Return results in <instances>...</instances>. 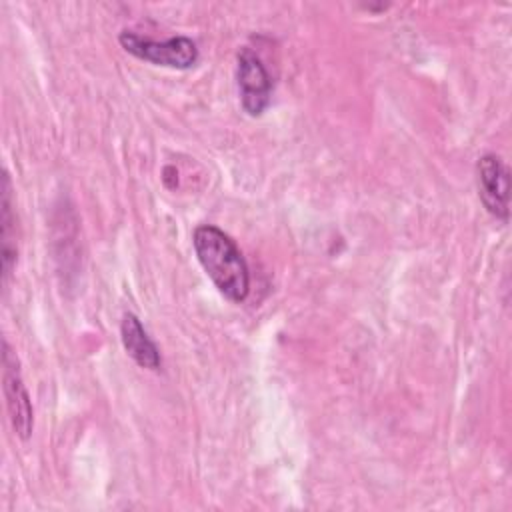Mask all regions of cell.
<instances>
[{
    "label": "cell",
    "instance_id": "8992f818",
    "mask_svg": "<svg viewBox=\"0 0 512 512\" xmlns=\"http://www.w3.org/2000/svg\"><path fill=\"white\" fill-rule=\"evenodd\" d=\"M120 336H122L124 350L138 366L148 370L160 368V352L156 344L150 340L142 322L134 314H124L120 324Z\"/></svg>",
    "mask_w": 512,
    "mask_h": 512
},
{
    "label": "cell",
    "instance_id": "52a82bcc",
    "mask_svg": "<svg viewBox=\"0 0 512 512\" xmlns=\"http://www.w3.org/2000/svg\"><path fill=\"white\" fill-rule=\"evenodd\" d=\"M0 226H2V232H0V238H2V276H4V282H8L12 270H14V264H16V254H18V248H16V214H14V200H12V182H10V176L8 172L4 170L2 174V198H0Z\"/></svg>",
    "mask_w": 512,
    "mask_h": 512
},
{
    "label": "cell",
    "instance_id": "3957f363",
    "mask_svg": "<svg viewBox=\"0 0 512 512\" xmlns=\"http://www.w3.org/2000/svg\"><path fill=\"white\" fill-rule=\"evenodd\" d=\"M2 382H4V396L10 424L18 438L28 440L34 426V410L30 404V396L22 382L20 364L16 352L10 348L8 340L2 342Z\"/></svg>",
    "mask_w": 512,
    "mask_h": 512
},
{
    "label": "cell",
    "instance_id": "277c9868",
    "mask_svg": "<svg viewBox=\"0 0 512 512\" xmlns=\"http://www.w3.org/2000/svg\"><path fill=\"white\" fill-rule=\"evenodd\" d=\"M238 90H240V102L246 114L260 116L268 104L272 94V80L268 76L266 66L258 58V54L244 46L238 52Z\"/></svg>",
    "mask_w": 512,
    "mask_h": 512
},
{
    "label": "cell",
    "instance_id": "5b68a950",
    "mask_svg": "<svg viewBox=\"0 0 512 512\" xmlns=\"http://www.w3.org/2000/svg\"><path fill=\"white\" fill-rule=\"evenodd\" d=\"M478 172V194L486 210L502 222H508V198H510V182L508 168L496 154L480 156L476 164Z\"/></svg>",
    "mask_w": 512,
    "mask_h": 512
},
{
    "label": "cell",
    "instance_id": "6da1fadb",
    "mask_svg": "<svg viewBox=\"0 0 512 512\" xmlns=\"http://www.w3.org/2000/svg\"><path fill=\"white\" fill-rule=\"evenodd\" d=\"M194 252L214 286L232 302H242L250 290L248 264L236 242L212 224H202L192 236Z\"/></svg>",
    "mask_w": 512,
    "mask_h": 512
},
{
    "label": "cell",
    "instance_id": "7a4b0ae2",
    "mask_svg": "<svg viewBox=\"0 0 512 512\" xmlns=\"http://www.w3.org/2000/svg\"><path fill=\"white\" fill-rule=\"evenodd\" d=\"M118 40L128 54H132L140 60L158 64V66L186 70V68L194 66L198 60V48L186 36H174L164 42H156V40H150L140 34L124 30V32H120Z\"/></svg>",
    "mask_w": 512,
    "mask_h": 512
}]
</instances>
